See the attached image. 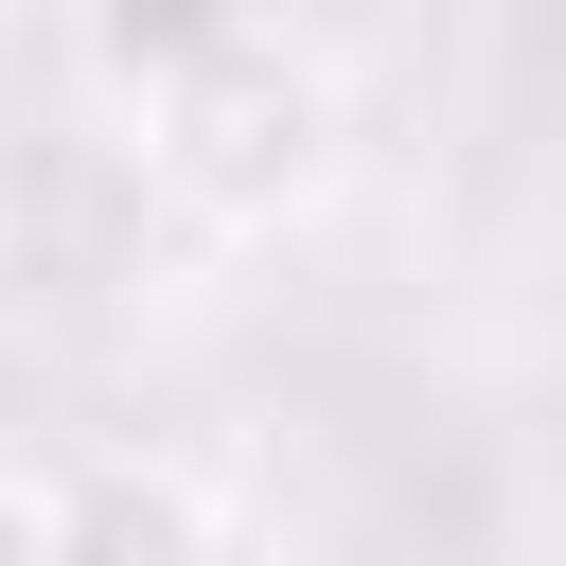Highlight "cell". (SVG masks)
Here are the masks:
<instances>
[{
  "label": "cell",
  "instance_id": "cell-2",
  "mask_svg": "<svg viewBox=\"0 0 566 566\" xmlns=\"http://www.w3.org/2000/svg\"><path fill=\"white\" fill-rule=\"evenodd\" d=\"M230 35H265V0H71V53H88V88L142 124L159 88H195Z\"/></svg>",
  "mask_w": 566,
  "mask_h": 566
},
{
  "label": "cell",
  "instance_id": "cell-5",
  "mask_svg": "<svg viewBox=\"0 0 566 566\" xmlns=\"http://www.w3.org/2000/svg\"><path fill=\"white\" fill-rule=\"evenodd\" d=\"M336 18H389V0H336Z\"/></svg>",
  "mask_w": 566,
  "mask_h": 566
},
{
  "label": "cell",
  "instance_id": "cell-3",
  "mask_svg": "<svg viewBox=\"0 0 566 566\" xmlns=\"http://www.w3.org/2000/svg\"><path fill=\"white\" fill-rule=\"evenodd\" d=\"M71 566H212V513L177 460H88L71 478Z\"/></svg>",
  "mask_w": 566,
  "mask_h": 566
},
{
  "label": "cell",
  "instance_id": "cell-4",
  "mask_svg": "<svg viewBox=\"0 0 566 566\" xmlns=\"http://www.w3.org/2000/svg\"><path fill=\"white\" fill-rule=\"evenodd\" d=\"M0 566H71V478L0 460Z\"/></svg>",
  "mask_w": 566,
  "mask_h": 566
},
{
  "label": "cell",
  "instance_id": "cell-1",
  "mask_svg": "<svg viewBox=\"0 0 566 566\" xmlns=\"http://www.w3.org/2000/svg\"><path fill=\"white\" fill-rule=\"evenodd\" d=\"M124 159H142V195H177L195 230H301V212H336V177H354V71L265 18V35H230L195 88H159V106L124 124Z\"/></svg>",
  "mask_w": 566,
  "mask_h": 566
}]
</instances>
